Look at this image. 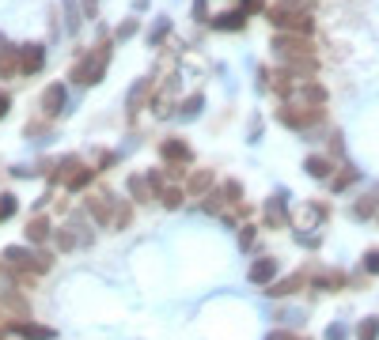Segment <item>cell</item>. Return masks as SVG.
I'll use <instances>...</instances> for the list:
<instances>
[{"mask_svg":"<svg viewBox=\"0 0 379 340\" xmlns=\"http://www.w3.org/2000/svg\"><path fill=\"white\" fill-rule=\"evenodd\" d=\"M91 178H95V170H91V167H80V170H76V174H72L69 182H64V185H69V189L76 193V189H84V185L91 182Z\"/></svg>","mask_w":379,"mask_h":340,"instance_id":"obj_26","label":"cell"},{"mask_svg":"<svg viewBox=\"0 0 379 340\" xmlns=\"http://www.w3.org/2000/svg\"><path fill=\"white\" fill-rule=\"evenodd\" d=\"M303 170H308L311 178H330V170H334V163L322 155H308V163H303Z\"/></svg>","mask_w":379,"mask_h":340,"instance_id":"obj_19","label":"cell"},{"mask_svg":"<svg viewBox=\"0 0 379 340\" xmlns=\"http://www.w3.org/2000/svg\"><path fill=\"white\" fill-rule=\"evenodd\" d=\"M209 189H213V170H193L186 182V193L190 197H205Z\"/></svg>","mask_w":379,"mask_h":340,"instance_id":"obj_15","label":"cell"},{"mask_svg":"<svg viewBox=\"0 0 379 340\" xmlns=\"http://www.w3.org/2000/svg\"><path fill=\"white\" fill-rule=\"evenodd\" d=\"M201 102H205V95H190L186 102H179V113H182V117H197Z\"/></svg>","mask_w":379,"mask_h":340,"instance_id":"obj_29","label":"cell"},{"mask_svg":"<svg viewBox=\"0 0 379 340\" xmlns=\"http://www.w3.org/2000/svg\"><path fill=\"white\" fill-rule=\"evenodd\" d=\"M15 72H23V64H19V50H15V46H8L4 38H0V79H12Z\"/></svg>","mask_w":379,"mask_h":340,"instance_id":"obj_9","label":"cell"},{"mask_svg":"<svg viewBox=\"0 0 379 340\" xmlns=\"http://www.w3.org/2000/svg\"><path fill=\"white\" fill-rule=\"evenodd\" d=\"M107 64H110V42H99L91 53H84L76 64H72V79L84 84V87H91V84H99V79H103Z\"/></svg>","mask_w":379,"mask_h":340,"instance_id":"obj_2","label":"cell"},{"mask_svg":"<svg viewBox=\"0 0 379 340\" xmlns=\"http://www.w3.org/2000/svg\"><path fill=\"white\" fill-rule=\"evenodd\" d=\"M64 102H69V95H64L61 84H50L42 91V113H46V117H58V113L64 110Z\"/></svg>","mask_w":379,"mask_h":340,"instance_id":"obj_8","label":"cell"},{"mask_svg":"<svg viewBox=\"0 0 379 340\" xmlns=\"http://www.w3.org/2000/svg\"><path fill=\"white\" fill-rule=\"evenodd\" d=\"M270 340H296V337H292V333H273Z\"/></svg>","mask_w":379,"mask_h":340,"instance_id":"obj_43","label":"cell"},{"mask_svg":"<svg viewBox=\"0 0 379 340\" xmlns=\"http://www.w3.org/2000/svg\"><path fill=\"white\" fill-rule=\"evenodd\" d=\"M129 193H133V200L136 205H148L152 200V182H148V174H129Z\"/></svg>","mask_w":379,"mask_h":340,"instance_id":"obj_14","label":"cell"},{"mask_svg":"<svg viewBox=\"0 0 379 340\" xmlns=\"http://www.w3.org/2000/svg\"><path fill=\"white\" fill-rule=\"evenodd\" d=\"M15 333H19L23 340H53V329H46V325H35V321H27V318H23V321H15Z\"/></svg>","mask_w":379,"mask_h":340,"instance_id":"obj_16","label":"cell"},{"mask_svg":"<svg viewBox=\"0 0 379 340\" xmlns=\"http://www.w3.org/2000/svg\"><path fill=\"white\" fill-rule=\"evenodd\" d=\"M167 35H171V19H159L156 27L148 30V46H159V42H164Z\"/></svg>","mask_w":379,"mask_h":340,"instance_id":"obj_28","label":"cell"},{"mask_svg":"<svg viewBox=\"0 0 379 340\" xmlns=\"http://www.w3.org/2000/svg\"><path fill=\"white\" fill-rule=\"evenodd\" d=\"M8 106H12V99H8L4 91H0V117H8Z\"/></svg>","mask_w":379,"mask_h":340,"instance_id":"obj_42","label":"cell"},{"mask_svg":"<svg viewBox=\"0 0 379 340\" xmlns=\"http://www.w3.org/2000/svg\"><path fill=\"white\" fill-rule=\"evenodd\" d=\"M159 200H164V208H179L182 205V189L179 185H164V189H159Z\"/></svg>","mask_w":379,"mask_h":340,"instance_id":"obj_27","label":"cell"},{"mask_svg":"<svg viewBox=\"0 0 379 340\" xmlns=\"http://www.w3.org/2000/svg\"><path fill=\"white\" fill-rule=\"evenodd\" d=\"M159 155H164L167 167H182V163H190V159H193V151H190L186 140H179V136H167V140L159 144Z\"/></svg>","mask_w":379,"mask_h":340,"instance_id":"obj_6","label":"cell"},{"mask_svg":"<svg viewBox=\"0 0 379 340\" xmlns=\"http://www.w3.org/2000/svg\"><path fill=\"white\" fill-rule=\"evenodd\" d=\"M273 50H277L281 61H296V57H315V46H311L308 35H273Z\"/></svg>","mask_w":379,"mask_h":340,"instance_id":"obj_4","label":"cell"},{"mask_svg":"<svg viewBox=\"0 0 379 340\" xmlns=\"http://www.w3.org/2000/svg\"><path fill=\"white\" fill-rule=\"evenodd\" d=\"M300 99L311 102V106H322L326 102V87L315 84V79H300Z\"/></svg>","mask_w":379,"mask_h":340,"instance_id":"obj_17","label":"cell"},{"mask_svg":"<svg viewBox=\"0 0 379 340\" xmlns=\"http://www.w3.org/2000/svg\"><path fill=\"white\" fill-rule=\"evenodd\" d=\"M372 216H379L376 197H360L357 205H353V220H372Z\"/></svg>","mask_w":379,"mask_h":340,"instance_id":"obj_23","label":"cell"},{"mask_svg":"<svg viewBox=\"0 0 379 340\" xmlns=\"http://www.w3.org/2000/svg\"><path fill=\"white\" fill-rule=\"evenodd\" d=\"M61 4H64V15H69V19H64V27H69L72 35H76V30H80V23H84V15H80L76 0H61Z\"/></svg>","mask_w":379,"mask_h":340,"instance_id":"obj_24","label":"cell"},{"mask_svg":"<svg viewBox=\"0 0 379 340\" xmlns=\"http://www.w3.org/2000/svg\"><path fill=\"white\" fill-rule=\"evenodd\" d=\"M262 4H265V0H239V8H243L247 15H251V12H262Z\"/></svg>","mask_w":379,"mask_h":340,"instance_id":"obj_36","label":"cell"},{"mask_svg":"<svg viewBox=\"0 0 379 340\" xmlns=\"http://www.w3.org/2000/svg\"><path fill=\"white\" fill-rule=\"evenodd\" d=\"M277 117H281V125H288V129H308L322 117V110L311 106V102H303V106L300 102H285V106L277 110Z\"/></svg>","mask_w":379,"mask_h":340,"instance_id":"obj_5","label":"cell"},{"mask_svg":"<svg viewBox=\"0 0 379 340\" xmlns=\"http://www.w3.org/2000/svg\"><path fill=\"white\" fill-rule=\"evenodd\" d=\"M114 197H110V193H95V197H87V212L95 216V220L99 223H110L114 220Z\"/></svg>","mask_w":379,"mask_h":340,"instance_id":"obj_7","label":"cell"},{"mask_svg":"<svg viewBox=\"0 0 379 340\" xmlns=\"http://www.w3.org/2000/svg\"><path fill=\"white\" fill-rule=\"evenodd\" d=\"M326 340H345V329L342 325H330L326 329Z\"/></svg>","mask_w":379,"mask_h":340,"instance_id":"obj_40","label":"cell"},{"mask_svg":"<svg viewBox=\"0 0 379 340\" xmlns=\"http://www.w3.org/2000/svg\"><path fill=\"white\" fill-rule=\"evenodd\" d=\"M357 340H379V318H364L357 325Z\"/></svg>","mask_w":379,"mask_h":340,"instance_id":"obj_25","label":"cell"},{"mask_svg":"<svg viewBox=\"0 0 379 340\" xmlns=\"http://www.w3.org/2000/svg\"><path fill=\"white\" fill-rule=\"evenodd\" d=\"M193 15H197V19H201V23H205V19H209V12H205V0H193Z\"/></svg>","mask_w":379,"mask_h":340,"instance_id":"obj_38","label":"cell"},{"mask_svg":"<svg viewBox=\"0 0 379 340\" xmlns=\"http://www.w3.org/2000/svg\"><path fill=\"white\" fill-rule=\"evenodd\" d=\"M239 246H254V227H243V231H239Z\"/></svg>","mask_w":379,"mask_h":340,"instance_id":"obj_37","label":"cell"},{"mask_svg":"<svg viewBox=\"0 0 379 340\" xmlns=\"http://www.w3.org/2000/svg\"><path fill=\"white\" fill-rule=\"evenodd\" d=\"M213 27L216 30H243L247 27V12L243 8H236V12H220V15H213Z\"/></svg>","mask_w":379,"mask_h":340,"instance_id":"obj_13","label":"cell"},{"mask_svg":"<svg viewBox=\"0 0 379 340\" xmlns=\"http://www.w3.org/2000/svg\"><path fill=\"white\" fill-rule=\"evenodd\" d=\"M46 238H50V223H46L42 216H35V220L27 223V242H35V246H38V242H46Z\"/></svg>","mask_w":379,"mask_h":340,"instance_id":"obj_18","label":"cell"},{"mask_svg":"<svg viewBox=\"0 0 379 340\" xmlns=\"http://www.w3.org/2000/svg\"><path fill=\"white\" fill-rule=\"evenodd\" d=\"M148 95H152V79H141V84H136L133 91H129V113L141 110V102L148 99Z\"/></svg>","mask_w":379,"mask_h":340,"instance_id":"obj_20","label":"cell"},{"mask_svg":"<svg viewBox=\"0 0 379 340\" xmlns=\"http://www.w3.org/2000/svg\"><path fill=\"white\" fill-rule=\"evenodd\" d=\"M133 35H136V19H125L122 27L114 30V38H118V42H125V38H133Z\"/></svg>","mask_w":379,"mask_h":340,"instance_id":"obj_33","label":"cell"},{"mask_svg":"<svg viewBox=\"0 0 379 340\" xmlns=\"http://www.w3.org/2000/svg\"><path fill=\"white\" fill-rule=\"evenodd\" d=\"M265 15H270V27H277V35H311V15L308 8L292 4V0H281V4L265 8Z\"/></svg>","mask_w":379,"mask_h":340,"instance_id":"obj_1","label":"cell"},{"mask_svg":"<svg viewBox=\"0 0 379 340\" xmlns=\"http://www.w3.org/2000/svg\"><path fill=\"white\" fill-rule=\"evenodd\" d=\"M80 167H84V163H80V159H76V155H64V159H61V163H58V174H53V182H69V178H72V174H76V170H80Z\"/></svg>","mask_w":379,"mask_h":340,"instance_id":"obj_22","label":"cell"},{"mask_svg":"<svg viewBox=\"0 0 379 340\" xmlns=\"http://www.w3.org/2000/svg\"><path fill=\"white\" fill-rule=\"evenodd\" d=\"M247 276H251V283H273V276H277V261H273V257H258Z\"/></svg>","mask_w":379,"mask_h":340,"instance_id":"obj_11","label":"cell"},{"mask_svg":"<svg viewBox=\"0 0 379 340\" xmlns=\"http://www.w3.org/2000/svg\"><path fill=\"white\" fill-rule=\"evenodd\" d=\"M0 340H4V329H0Z\"/></svg>","mask_w":379,"mask_h":340,"instance_id":"obj_44","label":"cell"},{"mask_svg":"<svg viewBox=\"0 0 379 340\" xmlns=\"http://www.w3.org/2000/svg\"><path fill=\"white\" fill-rule=\"evenodd\" d=\"M265 220H270L273 227H285L288 223V212H285V200H270V205H265Z\"/></svg>","mask_w":379,"mask_h":340,"instance_id":"obj_21","label":"cell"},{"mask_svg":"<svg viewBox=\"0 0 379 340\" xmlns=\"http://www.w3.org/2000/svg\"><path fill=\"white\" fill-rule=\"evenodd\" d=\"M353 182H357V170H353V167H342V174L334 178V189H349Z\"/></svg>","mask_w":379,"mask_h":340,"instance_id":"obj_31","label":"cell"},{"mask_svg":"<svg viewBox=\"0 0 379 340\" xmlns=\"http://www.w3.org/2000/svg\"><path fill=\"white\" fill-rule=\"evenodd\" d=\"M19 64H23V72H27V76H30V72H38V68L46 64V50H42L38 42L19 46Z\"/></svg>","mask_w":379,"mask_h":340,"instance_id":"obj_10","label":"cell"},{"mask_svg":"<svg viewBox=\"0 0 379 340\" xmlns=\"http://www.w3.org/2000/svg\"><path fill=\"white\" fill-rule=\"evenodd\" d=\"M15 216V197L12 193H0V220H12Z\"/></svg>","mask_w":379,"mask_h":340,"instance_id":"obj_32","label":"cell"},{"mask_svg":"<svg viewBox=\"0 0 379 340\" xmlns=\"http://www.w3.org/2000/svg\"><path fill=\"white\" fill-rule=\"evenodd\" d=\"M4 261H8V269H15V272H46L53 265L50 254H30L27 246H8Z\"/></svg>","mask_w":379,"mask_h":340,"instance_id":"obj_3","label":"cell"},{"mask_svg":"<svg viewBox=\"0 0 379 340\" xmlns=\"http://www.w3.org/2000/svg\"><path fill=\"white\" fill-rule=\"evenodd\" d=\"M148 182H152V189H164V178H159V170H148Z\"/></svg>","mask_w":379,"mask_h":340,"instance_id":"obj_39","label":"cell"},{"mask_svg":"<svg viewBox=\"0 0 379 340\" xmlns=\"http://www.w3.org/2000/svg\"><path fill=\"white\" fill-rule=\"evenodd\" d=\"M129 220H133V208H129V205H118V208H114V223H118V227H129Z\"/></svg>","mask_w":379,"mask_h":340,"instance_id":"obj_34","label":"cell"},{"mask_svg":"<svg viewBox=\"0 0 379 340\" xmlns=\"http://www.w3.org/2000/svg\"><path fill=\"white\" fill-rule=\"evenodd\" d=\"M308 283V276L303 272H296V276H288V280H277V283H270V291L265 295H273V299H285V295H296V291Z\"/></svg>","mask_w":379,"mask_h":340,"instance_id":"obj_12","label":"cell"},{"mask_svg":"<svg viewBox=\"0 0 379 340\" xmlns=\"http://www.w3.org/2000/svg\"><path fill=\"white\" fill-rule=\"evenodd\" d=\"M364 269L372 272V276H379V249H368L364 254Z\"/></svg>","mask_w":379,"mask_h":340,"instance_id":"obj_35","label":"cell"},{"mask_svg":"<svg viewBox=\"0 0 379 340\" xmlns=\"http://www.w3.org/2000/svg\"><path fill=\"white\" fill-rule=\"evenodd\" d=\"M95 12H99V4H95V0H84V15H87V19H95Z\"/></svg>","mask_w":379,"mask_h":340,"instance_id":"obj_41","label":"cell"},{"mask_svg":"<svg viewBox=\"0 0 379 340\" xmlns=\"http://www.w3.org/2000/svg\"><path fill=\"white\" fill-rule=\"evenodd\" d=\"M224 197H228V205H243V185L231 178V182H224Z\"/></svg>","mask_w":379,"mask_h":340,"instance_id":"obj_30","label":"cell"}]
</instances>
